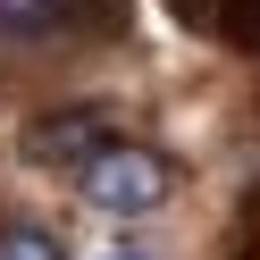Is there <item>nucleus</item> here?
<instances>
[{"mask_svg":"<svg viewBox=\"0 0 260 260\" xmlns=\"http://www.w3.org/2000/svg\"><path fill=\"white\" fill-rule=\"evenodd\" d=\"M109 17H118L109 0H0V34H17V42H51L76 25H109Z\"/></svg>","mask_w":260,"mask_h":260,"instance_id":"nucleus-3","label":"nucleus"},{"mask_svg":"<svg viewBox=\"0 0 260 260\" xmlns=\"http://www.w3.org/2000/svg\"><path fill=\"white\" fill-rule=\"evenodd\" d=\"M0 260H68V252H59V235H42V226H0Z\"/></svg>","mask_w":260,"mask_h":260,"instance_id":"nucleus-4","label":"nucleus"},{"mask_svg":"<svg viewBox=\"0 0 260 260\" xmlns=\"http://www.w3.org/2000/svg\"><path fill=\"white\" fill-rule=\"evenodd\" d=\"M76 185H84V202L109 210V218H143V210L168 202V159L143 151V143H101V151L76 168Z\"/></svg>","mask_w":260,"mask_h":260,"instance_id":"nucleus-1","label":"nucleus"},{"mask_svg":"<svg viewBox=\"0 0 260 260\" xmlns=\"http://www.w3.org/2000/svg\"><path fill=\"white\" fill-rule=\"evenodd\" d=\"M101 260H151V252H135V243H118V252H101Z\"/></svg>","mask_w":260,"mask_h":260,"instance_id":"nucleus-6","label":"nucleus"},{"mask_svg":"<svg viewBox=\"0 0 260 260\" xmlns=\"http://www.w3.org/2000/svg\"><path fill=\"white\" fill-rule=\"evenodd\" d=\"M226 34L252 51V42H260V0H226Z\"/></svg>","mask_w":260,"mask_h":260,"instance_id":"nucleus-5","label":"nucleus"},{"mask_svg":"<svg viewBox=\"0 0 260 260\" xmlns=\"http://www.w3.org/2000/svg\"><path fill=\"white\" fill-rule=\"evenodd\" d=\"M101 143H109V109H92V101L51 109V118L25 126V159H34V168H84Z\"/></svg>","mask_w":260,"mask_h":260,"instance_id":"nucleus-2","label":"nucleus"}]
</instances>
